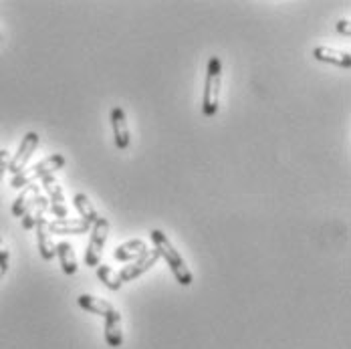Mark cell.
<instances>
[{
	"mask_svg": "<svg viewBox=\"0 0 351 349\" xmlns=\"http://www.w3.org/2000/svg\"><path fill=\"white\" fill-rule=\"evenodd\" d=\"M111 128H113V138H115V147L117 149H128L130 147V128H128V119H125V111L115 105L111 109Z\"/></svg>",
	"mask_w": 351,
	"mask_h": 349,
	"instance_id": "ba28073f",
	"label": "cell"
},
{
	"mask_svg": "<svg viewBox=\"0 0 351 349\" xmlns=\"http://www.w3.org/2000/svg\"><path fill=\"white\" fill-rule=\"evenodd\" d=\"M158 261H160V252H158L156 248H152V250L147 248V250L141 254L140 258L132 261V265L123 267V269H121V273H117V275H119L121 282L138 279V277H141L143 273H147V271H149Z\"/></svg>",
	"mask_w": 351,
	"mask_h": 349,
	"instance_id": "52a82bcc",
	"label": "cell"
},
{
	"mask_svg": "<svg viewBox=\"0 0 351 349\" xmlns=\"http://www.w3.org/2000/svg\"><path fill=\"white\" fill-rule=\"evenodd\" d=\"M40 194H38V186L36 184H31V186H27V188H23V192L16 196V200L12 202V216H16V218H23L25 216V212L33 206V202H35L36 198H38Z\"/></svg>",
	"mask_w": 351,
	"mask_h": 349,
	"instance_id": "9a60e30c",
	"label": "cell"
},
{
	"mask_svg": "<svg viewBox=\"0 0 351 349\" xmlns=\"http://www.w3.org/2000/svg\"><path fill=\"white\" fill-rule=\"evenodd\" d=\"M95 271H97V279L101 280L109 291H119V289L123 287L119 275H117L111 267H107V265H97Z\"/></svg>",
	"mask_w": 351,
	"mask_h": 349,
	"instance_id": "d6986e66",
	"label": "cell"
},
{
	"mask_svg": "<svg viewBox=\"0 0 351 349\" xmlns=\"http://www.w3.org/2000/svg\"><path fill=\"white\" fill-rule=\"evenodd\" d=\"M36 245H38V252L43 256V261H53L55 258V243L51 241V232H49V222L45 218H40L36 222Z\"/></svg>",
	"mask_w": 351,
	"mask_h": 349,
	"instance_id": "7c38bea8",
	"label": "cell"
},
{
	"mask_svg": "<svg viewBox=\"0 0 351 349\" xmlns=\"http://www.w3.org/2000/svg\"><path fill=\"white\" fill-rule=\"evenodd\" d=\"M350 25H351V23L348 21V19H341V21L337 23V33L350 38V36H351V27H350Z\"/></svg>",
	"mask_w": 351,
	"mask_h": 349,
	"instance_id": "44dd1931",
	"label": "cell"
},
{
	"mask_svg": "<svg viewBox=\"0 0 351 349\" xmlns=\"http://www.w3.org/2000/svg\"><path fill=\"white\" fill-rule=\"evenodd\" d=\"M38 143H40V138H38V134L36 132H29L23 141H21V145H19V149H16V154L10 158V164H8V172H12V176H16L19 172H23L25 168H27V164H29V160L33 158V154L36 152V147H38Z\"/></svg>",
	"mask_w": 351,
	"mask_h": 349,
	"instance_id": "5b68a950",
	"label": "cell"
},
{
	"mask_svg": "<svg viewBox=\"0 0 351 349\" xmlns=\"http://www.w3.org/2000/svg\"><path fill=\"white\" fill-rule=\"evenodd\" d=\"M220 87H222V61L220 57H210L208 69H206V81H204V93H202V113L206 117H214L218 113Z\"/></svg>",
	"mask_w": 351,
	"mask_h": 349,
	"instance_id": "7a4b0ae2",
	"label": "cell"
},
{
	"mask_svg": "<svg viewBox=\"0 0 351 349\" xmlns=\"http://www.w3.org/2000/svg\"><path fill=\"white\" fill-rule=\"evenodd\" d=\"M73 204H75V210L79 212V216H81V220H83V222H87L89 226H93V224L97 222L99 214H97L95 206L91 204V200L87 198V194H83V192L75 194Z\"/></svg>",
	"mask_w": 351,
	"mask_h": 349,
	"instance_id": "2e32d148",
	"label": "cell"
},
{
	"mask_svg": "<svg viewBox=\"0 0 351 349\" xmlns=\"http://www.w3.org/2000/svg\"><path fill=\"white\" fill-rule=\"evenodd\" d=\"M0 40H2V35H0Z\"/></svg>",
	"mask_w": 351,
	"mask_h": 349,
	"instance_id": "cb8c5ba5",
	"label": "cell"
},
{
	"mask_svg": "<svg viewBox=\"0 0 351 349\" xmlns=\"http://www.w3.org/2000/svg\"><path fill=\"white\" fill-rule=\"evenodd\" d=\"M145 250H147L145 241H141V239H134V241H128V243H123V245L115 246V250H113V258H115V261H121V263H130V261L140 258Z\"/></svg>",
	"mask_w": 351,
	"mask_h": 349,
	"instance_id": "4fadbf2b",
	"label": "cell"
},
{
	"mask_svg": "<svg viewBox=\"0 0 351 349\" xmlns=\"http://www.w3.org/2000/svg\"><path fill=\"white\" fill-rule=\"evenodd\" d=\"M55 252L59 256V263H61V269L65 275H75L77 273V258H75V250L69 243H59L55 246Z\"/></svg>",
	"mask_w": 351,
	"mask_h": 349,
	"instance_id": "ac0fdd59",
	"label": "cell"
},
{
	"mask_svg": "<svg viewBox=\"0 0 351 349\" xmlns=\"http://www.w3.org/2000/svg\"><path fill=\"white\" fill-rule=\"evenodd\" d=\"M77 303H79V307H81L83 311L93 315H101V317H107V315L115 309V307H113L109 301H106V299H99V297H93V295H87V293L79 295Z\"/></svg>",
	"mask_w": 351,
	"mask_h": 349,
	"instance_id": "5bb4252c",
	"label": "cell"
},
{
	"mask_svg": "<svg viewBox=\"0 0 351 349\" xmlns=\"http://www.w3.org/2000/svg\"><path fill=\"white\" fill-rule=\"evenodd\" d=\"M107 234H109V220L99 216L97 222L91 226V239L85 250V265L87 267H97L101 261V252L107 243Z\"/></svg>",
	"mask_w": 351,
	"mask_h": 349,
	"instance_id": "277c9868",
	"label": "cell"
},
{
	"mask_svg": "<svg viewBox=\"0 0 351 349\" xmlns=\"http://www.w3.org/2000/svg\"><path fill=\"white\" fill-rule=\"evenodd\" d=\"M313 57L321 63H331L335 67H341V69H350L351 67V55L346 51H337V49H331V47H315L313 49Z\"/></svg>",
	"mask_w": 351,
	"mask_h": 349,
	"instance_id": "30bf717a",
	"label": "cell"
},
{
	"mask_svg": "<svg viewBox=\"0 0 351 349\" xmlns=\"http://www.w3.org/2000/svg\"><path fill=\"white\" fill-rule=\"evenodd\" d=\"M149 237H152V243H154V248L160 252V258H164L166 263H168V267H170V271H172V275L178 280V285H182V287H190L192 285V273H190V269H188V265H186V261L182 258V254L178 252L174 248V245L170 243V239H168V234H164L162 230H158V228H154V230H149Z\"/></svg>",
	"mask_w": 351,
	"mask_h": 349,
	"instance_id": "6da1fadb",
	"label": "cell"
},
{
	"mask_svg": "<svg viewBox=\"0 0 351 349\" xmlns=\"http://www.w3.org/2000/svg\"><path fill=\"white\" fill-rule=\"evenodd\" d=\"M8 258H10V252H8V248L4 245V241L0 239V263H6L8 265Z\"/></svg>",
	"mask_w": 351,
	"mask_h": 349,
	"instance_id": "7402d4cb",
	"label": "cell"
},
{
	"mask_svg": "<svg viewBox=\"0 0 351 349\" xmlns=\"http://www.w3.org/2000/svg\"><path fill=\"white\" fill-rule=\"evenodd\" d=\"M40 186L47 190V194H49V210H51V214L55 216V218H67V214H69V208H67V204H65V194H63V188H61V184L57 182V178L55 176H45L43 180H40Z\"/></svg>",
	"mask_w": 351,
	"mask_h": 349,
	"instance_id": "8992f818",
	"label": "cell"
},
{
	"mask_svg": "<svg viewBox=\"0 0 351 349\" xmlns=\"http://www.w3.org/2000/svg\"><path fill=\"white\" fill-rule=\"evenodd\" d=\"M65 164H67V160L63 154H51L49 158L40 160L33 168H25L23 172L12 176L10 186L12 188H27L31 184H36V180H43L45 176H55V172L61 170Z\"/></svg>",
	"mask_w": 351,
	"mask_h": 349,
	"instance_id": "3957f363",
	"label": "cell"
},
{
	"mask_svg": "<svg viewBox=\"0 0 351 349\" xmlns=\"http://www.w3.org/2000/svg\"><path fill=\"white\" fill-rule=\"evenodd\" d=\"M91 230V226L87 222H83L81 218H57L49 224V232L51 234H87Z\"/></svg>",
	"mask_w": 351,
	"mask_h": 349,
	"instance_id": "9c48e42d",
	"label": "cell"
},
{
	"mask_svg": "<svg viewBox=\"0 0 351 349\" xmlns=\"http://www.w3.org/2000/svg\"><path fill=\"white\" fill-rule=\"evenodd\" d=\"M106 341L109 348H121L123 344V329H121V313L117 309H113L106 317Z\"/></svg>",
	"mask_w": 351,
	"mask_h": 349,
	"instance_id": "8fae6325",
	"label": "cell"
},
{
	"mask_svg": "<svg viewBox=\"0 0 351 349\" xmlns=\"http://www.w3.org/2000/svg\"><path fill=\"white\" fill-rule=\"evenodd\" d=\"M6 271H8V265L6 263H0V279L6 275Z\"/></svg>",
	"mask_w": 351,
	"mask_h": 349,
	"instance_id": "603a6c76",
	"label": "cell"
},
{
	"mask_svg": "<svg viewBox=\"0 0 351 349\" xmlns=\"http://www.w3.org/2000/svg\"><path fill=\"white\" fill-rule=\"evenodd\" d=\"M8 164H10L8 152H6V149H0V182H2V178H4L6 170H8Z\"/></svg>",
	"mask_w": 351,
	"mask_h": 349,
	"instance_id": "ffe728a7",
	"label": "cell"
},
{
	"mask_svg": "<svg viewBox=\"0 0 351 349\" xmlns=\"http://www.w3.org/2000/svg\"><path fill=\"white\" fill-rule=\"evenodd\" d=\"M49 210V198H45V196H38L35 202H33V206L25 212V216H23V228L25 230H33L36 226V222L43 218V214Z\"/></svg>",
	"mask_w": 351,
	"mask_h": 349,
	"instance_id": "e0dca14e",
	"label": "cell"
}]
</instances>
